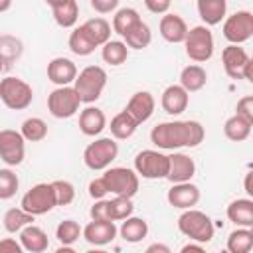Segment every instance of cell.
Returning <instances> with one entry per match:
<instances>
[{"mask_svg": "<svg viewBox=\"0 0 253 253\" xmlns=\"http://www.w3.org/2000/svg\"><path fill=\"white\" fill-rule=\"evenodd\" d=\"M204 136L206 130L198 121H164L150 130V142L160 150L194 148Z\"/></svg>", "mask_w": 253, "mask_h": 253, "instance_id": "6da1fadb", "label": "cell"}, {"mask_svg": "<svg viewBox=\"0 0 253 253\" xmlns=\"http://www.w3.org/2000/svg\"><path fill=\"white\" fill-rule=\"evenodd\" d=\"M105 85H107V71L101 65L83 67L73 81V89L79 95V101L87 103V105L95 103L103 95Z\"/></svg>", "mask_w": 253, "mask_h": 253, "instance_id": "7a4b0ae2", "label": "cell"}, {"mask_svg": "<svg viewBox=\"0 0 253 253\" xmlns=\"http://www.w3.org/2000/svg\"><path fill=\"white\" fill-rule=\"evenodd\" d=\"M178 229L190 241H198V243H210L215 233V227L210 215L194 208L184 210V213L178 217Z\"/></svg>", "mask_w": 253, "mask_h": 253, "instance_id": "3957f363", "label": "cell"}, {"mask_svg": "<svg viewBox=\"0 0 253 253\" xmlns=\"http://www.w3.org/2000/svg\"><path fill=\"white\" fill-rule=\"evenodd\" d=\"M182 43L186 47V55L192 61H196V63H204V61L211 59L213 49H215L213 34H211V30L208 26H194V28H190Z\"/></svg>", "mask_w": 253, "mask_h": 253, "instance_id": "277c9868", "label": "cell"}, {"mask_svg": "<svg viewBox=\"0 0 253 253\" xmlns=\"http://www.w3.org/2000/svg\"><path fill=\"white\" fill-rule=\"evenodd\" d=\"M0 101L12 111H24L34 101V89L24 79L8 75L0 79Z\"/></svg>", "mask_w": 253, "mask_h": 253, "instance_id": "5b68a950", "label": "cell"}, {"mask_svg": "<svg viewBox=\"0 0 253 253\" xmlns=\"http://www.w3.org/2000/svg\"><path fill=\"white\" fill-rule=\"evenodd\" d=\"M117 154H119L117 140L113 136H103L87 144V148L83 150V162L89 170L99 172V170H107L111 162L117 158Z\"/></svg>", "mask_w": 253, "mask_h": 253, "instance_id": "8992f818", "label": "cell"}, {"mask_svg": "<svg viewBox=\"0 0 253 253\" xmlns=\"http://www.w3.org/2000/svg\"><path fill=\"white\" fill-rule=\"evenodd\" d=\"M170 168V156L160 150H140L134 156V172L146 180H162L168 176Z\"/></svg>", "mask_w": 253, "mask_h": 253, "instance_id": "52a82bcc", "label": "cell"}, {"mask_svg": "<svg viewBox=\"0 0 253 253\" xmlns=\"http://www.w3.org/2000/svg\"><path fill=\"white\" fill-rule=\"evenodd\" d=\"M140 176L125 166H113L103 174L107 192L113 196H126V198H134L138 188H140Z\"/></svg>", "mask_w": 253, "mask_h": 253, "instance_id": "ba28073f", "label": "cell"}, {"mask_svg": "<svg viewBox=\"0 0 253 253\" xmlns=\"http://www.w3.org/2000/svg\"><path fill=\"white\" fill-rule=\"evenodd\" d=\"M55 206H57V202H55V192H53L51 182L49 184L47 182H40V184L32 186L22 196V202H20V208L26 210L28 213H32L34 217L51 211Z\"/></svg>", "mask_w": 253, "mask_h": 253, "instance_id": "9c48e42d", "label": "cell"}, {"mask_svg": "<svg viewBox=\"0 0 253 253\" xmlns=\"http://www.w3.org/2000/svg\"><path fill=\"white\" fill-rule=\"evenodd\" d=\"M221 63L225 73L231 79H247L253 81V61L249 57V53L239 47L237 43H229L227 47H223L221 51Z\"/></svg>", "mask_w": 253, "mask_h": 253, "instance_id": "30bf717a", "label": "cell"}, {"mask_svg": "<svg viewBox=\"0 0 253 253\" xmlns=\"http://www.w3.org/2000/svg\"><path fill=\"white\" fill-rule=\"evenodd\" d=\"M79 105H81L79 95L75 93V89L71 85L57 87L47 97V111L55 119H69V117H73L79 111Z\"/></svg>", "mask_w": 253, "mask_h": 253, "instance_id": "8fae6325", "label": "cell"}, {"mask_svg": "<svg viewBox=\"0 0 253 253\" xmlns=\"http://www.w3.org/2000/svg\"><path fill=\"white\" fill-rule=\"evenodd\" d=\"M253 36V14L249 10H239L223 18V38L229 43H243Z\"/></svg>", "mask_w": 253, "mask_h": 253, "instance_id": "7c38bea8", "label": "cell"}, {"mask_svg": "<svg viewBox=\"0 0 253 253\" xmlns=\"http://www.w3.org/2000/svg\"><path fill=\"white\" fill-rule=\"evenodd\" d=\"M0 158L8 166H18L26 158V138L20 130L4 128L0 130Z\"/></svg>", "mask_w": 253, "mask_h": 253, "instance_id": "4fadbf2b", "label": "cell"}, {"mask_svg": "<svg viewBox=\"0 0 253 253\" xmlns=\"http://www.w3.org/2000/svg\"><path fill=\"white\" fill-rule=\"evenodd\" d=\"M166 200L170 206H174L178 210L194 208L200 202V188L196 184H192V180L172 184V188L166 194Z\"/></svg>", "mask_w": 253, "mask_h": 253, "instance_id": "5bb4252c", "label": "cell"}, {"mask_svg": "<svg viewBox=\"0 0 253 253\" xmlns=\"http://www.w3.org/2000/svg\"><path fill=\"white\" fill-rule=\"evenodd\" d=\"M117 225L115 221H109V219H91L85 229L81 231L85 241L91 243V245H97V247H103V245H109L115 237H117Z\"/></svg>", "mask_w": 253, "mask_h": 253, "instance_id": "9a60e30c", "label": "cell"}, {"mask_svg": "<svg viewBox=\"0 0 253 253\" xmlns=\"http://www.w3.org/2000/svg\"><path fill=\"white\" fill-rule=\"evenodd\" d=\"M77 77V65L69 57H53L47 63V79L57 87L71 85Z\"/></svg>", "mask_w": 253, "mask_h": 253, "instance_id": "2e32d148", "label": "cell"}, {"mask_svg": "<svg viewBox=\"0 0 253 253\" xmlns=\"http://www.w3.org/2000/svg\"><path fill=\"white\" fill-rule=\"evenodd\" d=\"M188 103H190V93L182 85H168L162 91L160 105H162L164 113H168L172 117L182 115L188 109Z\"/></svg>", "mask_w": 253, "mask_h": 253, "instance_id": "e0dca14e", "label": "cell"}, {"mask_svg": "<svg viewBox=\"0 0 253 253\" xmlns=\"http://www.w3.org/2000/svg\"><path fill=\"white\" fill-rule=\"evenodd\" d=\"M154 107H156V101H154L152 93H148V91H136V93L130 97V101L126 103L125 111H126L138 125H142V123H146V121L152 117Z\"/></svg>", "mask_w": 253, "mask_h": 253, "instance_id": "ac0fdd59", "label": "cell"}, {"mask_svg": "<svg viewBox=\"0 0 253 253\" xmlns=\"http://www.w3.org/2000/svg\"><path fill=\"white\" fill-rule=\"evenodd\" d=\"M194 174H196V162H194V158H190L184 152L170 154V168H168V176H166V180L170 184L188 182V180L194 178Z\"/></svg>", "mask_w": 253, "mask_h": 253, "instance_id": "d6986e66", "label": "cell"}, {"mask_svg": "<svg viewBox=\"0 0 253 253\" xmlns=\"http://www.w3.org/2000/svg\"><path fill=\"white\" fill-rule=\"evenodd\" d=\"M158 32L160 36L168 42V43H182L186 34H188V24L184 22L182 16L178 14H162L160 18V24H158Z\"/></svg>", "mask_w": 253, "mask_h": 253, "instance_id": "ffe728a7", "label": "cell"}, {"mask_svg": "<svg viewBox=\"0 0 253 253\" xmlns=\"http://www.w3.org/2000/svg\"><path fill=\"white\" fill-rule=\"evenodd\" d=\"M79 130L85 134V136H97L103 132V128L107 126V117L105 113L99 109V107H85L81 113H79Z\"/></svg>", "mask_w": 253, "mask_h": 253, "instance_id": "44dd1931", "label": "cell"}, {"mask_svg": "<svg viewBox=\"0 0 253 253\" xmlns=\"http://www.w3.org/2000/svg\"><path fill=\"white\" fill-rule=\"evenodd\" d=\"M20 243H22L24 251L42 253V251H45L49 247V237L42 227L30 223V225L20 229Z\"/></svg>", "mask_w": 253, "mask_h": 253, "instance_id": "7402d4cb", "label": "cell"}, {"mask_svg": "<svg viewBox=\"0 0 253 253\" xmlns=\"http://www.w3.org/2000/svg\"><path fill=\"white\" fill-rule=\"evenodd\" d=\"M227 219L237 227H253V200L237 198L227 206Z\"/></svg>", "mask_w": 253, "mask_h": 253, "instance_id": "603a6c76", "label": "cell"}, {"mask_svg": "<svg viewBox=\"0 0 253 253\" xmlns=\"http://www.w3.org/2000/svg\"><path fill=\"white\" fill-rule=\"evenodd\" d=\"M196 8L204 26H215L227 14V0H196Z\"/></svg>", "mask_w": 253, "mask_h": 253, "instance_id": "cb8c5ba5", "label": "cell"}, {"mask_svg": "<svg viewBox=\"0 0 253 253\" xmlns=\"http://www.w3.org/2000/svg\"><path fill=\"white\" fill-rule=\"evenodd\" d=\"M126 243H138L142 241L146 235H148V223L146 219L142 217H134V215H128L126 219H123L119 231H117Z\"/></svg>", "mask_w": 253, "mask_h": 253, "instance_id": "d4e9b609", "label": "cell"}, {"mask_svg": "<svg viewBox=\"0 0 253 253\" xmlns=\"http://www.w3.org/2000/svg\"><path fill=\"white\" fill-rule=\"evenodd\" d=\"M206 81H208V73L202 65L198 63H192V65H186L182 71H180V85L188 91V93H196L200 89L206 87Z\"/></svg>", "mask_w": 253, "mask_h": 253, "instance_id": "484cf974", "label": "cell"}, {"mask_svg": "<svg viewBox=\"0 0 253 253\" xmlns=\"http://www.w3.org/2000/svg\"><path fill=\"white\" fill-rule=\"evenodd\" d=\"M109 128H111V136H113L115 140H126V138H130V136L136 132L138 123L123 109L121 113H117V115L111 119Z\"/></svg>", "mask_w": 253, "mask_h": 253, "instance_id": "4316f807", "label": "cell"}, {"mask_svg": "<svg viewBox=\"0 0 253 253\" xmlns=\"http://www.w3.org/2000/svg\"><path fill=\"white\" fill-rule=\"evenodd\" d=\"M67 45H69L71 53H75V55H79V57L91 55V53L97 49L95 42L89 38V34L85 32L83 26H75V28L71 30L69 40H67Z\"/></svg>", "mask_w": 253, "mask_h": 253, "instance_id": "83f0119b", "label": "cell"}, {"mask_svg": "<svg viewBox=\"0 0 253 253\" xmlns=\"http://www.w3.org/2000/svg\"><path fill=\"white\" fill-rule=\"evenodd\" d=\"M123 42L126 43V47L130 49H144L150 45L152 42V32L148 28V24H144L142 20L136 22L125 36H123Z\"/></svg>", "mask_w": 253, "mask_h": 253, "instance_id": "f1b7e54d", "label": "cell"}, {"mask_svg": "<svg viewBox=\"0 0 253 253\" xmlns=\"http://www.w3.org/2000/svg\"><path fill=\"white\" fill-rule=\"evenodd\" d=\"M251 126H253V123L245 121V119L239 117V115H233V117H229V119L225 121V125H223V134H225L231 142H243V140L249 138Z\"/></svg>", "mask_w": 253, "mask_h": 253, "instance_id": "f546056e", "label": "cell"}, {"mask_svg": "<svg viewBox=\"0 0 253 253\" xmlns=\"http://www.w3.org/2000/svg\"><path fill=\"white\" fill-rule=\"evenodd\" d=\"M101 57L109 65H123L128 57V47L121 40H109L101 45Z\"/></svg>", "mask_w": 253, "mask_h": 253, "instance_id": "4dcf8cb0", "label": "cell"}, {"mask_svg": "<svg viewBox=\"0 0 253 253\" xmlns=\"http://www.w3.org/2000/svg\"><path fill=\"white\" fill-rule=\"evenodd\" d=\"M51 14H53V20L59 28H73L77 24V18H79L77 0H67V2L51 8Z\"/></svg>", "mask_w": 253, "mask_h": 253, "instance_id": "1f68e13d", "label": "cell"}, {"mask_svg": "<svg viewBox=\"0 0 253 253\" xmlns=\"http://www.w3.org/2000/svg\"><path fill=\"white\" fill-rule=\"evenodd\" d=\"M253 247V231L251 227H237L227 237L229 253H249Z\"/></svg>", "mask_w": 253, "mask_h": 253, "instance_id": "d6a6232c", "label": "cell"}, {"mask_svg": "<svg viewBox=\"0 0 253 253\" xmlns=\"http://www.w3.org/2000/svg\"><path fill=\"white\" fill-rule=\"evenodd\" d=\"M81 26L85 28V32L89 34V38L95 42L97 47H101L105 42L111 40V24L105 18H91Z\"/></svg>", "mask_w": 253, "mask_h": 253, "instance_id": "836d02e7", "label": "cell"}, {"mask_svg": "<svg viewBox=\"0 0 253 253\" xmlns=\"http://www.w3.org/2000/svg\"><path fill=\"white\" fill-rule=\"evenodd\" d=\"M2 221H4V229H6L8 233H20L22 227L34 223V215L28 213V211L22 210V208H10V210L4 213V219H2Z\"/></svg>", "mask_w": 253, "mask_h": 253, "instance_id": "e575fe53", "label": "cell"}, {"mask_svg": "<svg viewBox=\"0 0 253 253\" xmlns=\"http://www.w3.org/2000/svg\"><path fill=\"white\" fill-rule=\"evenodd\" d=\"M20 132L28 142H42L47 136V123L40 117H30L22 123Z\"/></svg>", "mask_w": 253, "mask_h": 253, "instance_id": "d590c367", "label": "cell"}, {"mask_svg": "<svg viewBox=\"0 0 253 253\" xmlns=\"http://www.w3.org/2000/svg\"><path fill=\"white\" fill-rule=\"evenodd\" d=\"M140 14L134 10V8H121L115 12L113 16V32H117L119 36H125L136 22H140Z\"/></svg>", "mask_w": 253, "mask_h": 253, "instance_id": "8d00e7d4", "label": "cell"}, {"mask_svg": "<svg viewBox=\"0 0 253 253\" xmlns=\"http://www.w3.org/2000/svg\"><path fill=\"white\" fill-rule=\"evenodd\" d=\"M134 206H132V198L126 196H115L109 200V217L111 221H123L128 215H132Z\"/></svg>", "mask_w": 253, "mask_h": 253, "instance_id": "74e56055", "label": "cell"}, {"mask_svg": "<svg viewBox=\"0 0 253 253\" xmlns=\"http://www.w3.org/2000/svg\"><path fill=\"white\" fill-rule=\"evenodd\" d=\"M81 231H83V229L79 227V223H77L75 219H63V221L55 227V237L59 239L61 245H73V243L79 239Z\"/></svg>", "mask_w": 253, "mask_h": 253, "instance_id": "f35d334b", "label": "cell"}, {"mask_svg": "<svg viewBox=\"0 0 253 253\" xmlns=\"http://www.w3.org/2000/svg\"><path fill=\"white\" fill-rule=\"evenodd\" d=\"M20 186V180L14 170L10 168H0V200H10L16 196Z\"/></svg>", "mask_w": 253, "mask_h": 253, "instance_id": "ab89813d", "label": "cell"}, {"mask_svg": "<svg viewBox=\"0 0 253 253\" xmlns=\"http://www.w3.org/2000/svg\"><path fill=\"white\" fill-rule=\"evenodd\" d=\"M0 55L4 57L6 63L18 59L22 55V42L16 40L14 36H0Z\"/></svg>", "mask_w": 253, "mask_h": 253, "instance_id": "60d3db41", "label": "cell"}, {"mask_svg": "<svg viewBox=\"0 0 253 253\" xmlns=\"http://www.w3.org/2000/svg\"><path fill=\"white\" fill-rule=\"evenodd\" d=\"M53 186V192H55V202L57 206H67L75 200V188L71 182L67 180H53L51 182Z\"/></svg>", "mask_w": 253, "mask_h": 253, "instance_id": "b9f144b4", "label": "cell"}, {"mask_svg": "<svg viewBox=\"0 0 253 253\" xmlns=\"http://www.w3.org/2000/svg\"><path fill=\"white\" fill-rule=\"evenodd\" d=\"M235 115L243 117L245 121L253 123V95H245L237 101V107H235Z\"/></svg>", "mask_w": 253, "mask_h": 253, "instance_id": "7bdbcfd3", "label": "cell"}, {"mask_svg": "<svg viewBox=\"0 0 253 253\" xmlns=\"http://www.w3.org/2000/svg\"><path fill=\"white\" fill-rule=\"evenodd\" d=\"M91 219H109V200L101 198V200H95V204L91 206V211H89Z\"/></svg>", "mask_w": 253, "mask_h": 253, "instance_id": "ee69618b", "label": "cell"}, {"mask_svg": "<svg viewBox=\"0 0 253 253\" xmlns=\"http://www.w3.org/2000/svg\"><path fill=\"white\" fill-rule=\"evenodd\" d=\"M107 194H109V192H107V186H105L103 176L89 182V196H91L93 200H101V198H105Z\"/></svg>", "mask_w": 253, "mask_h": 253, "instance_id": "f6af8a7d", "label": "cell"}, {"mask_svg": "<svg viewBox=\"0 0 253 253\" xmlns=\"http://www.w3.org/2000/svg\"><path fill=\"white\" fill-rule=\"evenodd\" d=\"M144 6H146L148 12L162 16V14H166V12L170 10L172 0H144Z\"/></svg>", "mask_w": 253, "mask_h": 253, "instance_id": "bcb514c9", "label": "cell"}, {"mask_svg": "<svg viewBox=\"0 0 253 253\" xmlns=\"http://www.w3.org/2000/svg\"><path fill=\"white\" fill-rule=\"evenodd\" d=\"M119 6V0H91V8L97 14H111Z\"/></svg>", "mask_w": 253, "mask_h": 253, "instance_id": "7dc6e473", "label": "cell"}, {"mask_svg": "<svg viewBox=\"0 0 253 253\" xmlns=\"http://www.w3.org/2000/svg\"><path fill=\"white\" fill-rule=\"evenodd\" d=\"M24 247L20 241L12 239V237H4L0 239V253H22Z\"/></svg>", "mask_w": 253, "mask_h": 253, "instance_id": "c3c4849f", "label": "cell"}, {"mask_svg": "<svg viewBox=\"0 0 253 253\" xmlns=\"http://www.w3.org/2000/svg\"><path fill=\"white\" fill-rule=\"evenodd\" d=\"M146 253H170V247L164 243H152L146 247Z\"/></svg>", "mask_w": 253, "mask_h": 253, "instance_id": "681fc988", "label": "cell"}, {"mask_svg": "<svg viewBox=\"0 0 253 253\" xmlns=\"http://www.w3.org/2000/svg\"><path fill=\"white\" fill-rule=\"evenodd\" d=\"M180 251H182V253H188V251H198V253H202V251H204V243L190 241V243H186V245H184Z\"/></svg>", "mask_w": 253, "mask_h": 253, "instance_id": "f907efd6", "label": "cell"}, {"mask_svg": "<svg viewBox=\"0 0 253 253\" xmlns=\"http://www.w3.org/2000/svg\"><path fill=\"white\" fill-rule=\"evenodd\" d=\"M251 178H253V174H251V172H247V174H245V182H243V186H245V192H247V196H253V188H251Z\"/></svg>", "mask_w": 253, "mask_h": 253, "instance_id": "816d5d0a", "label": "cell"}, {"mask_svg": "<svg viewBox=\"0 0 253 253\" xmlns=\"http://www.w3.org/2000/svg\"><path fill=\"white\" fill-rule=\"evenodd\" d=\"M12 8V0H0V14L8 12Z\"/></svg>", "mask_w": 253, "mask_h": 253, "instance_id": "f5cc1de1", "label": "cell"}, {"mask_svg": "<svg viewBox=\"0 0 253 253\" xmlns=\"http://www.w3.org/2000/svg\"><path fill=\"white\" fill-rule=\"evenodd\" d=\"M57 253H73V245H61L57 249Z\"/></svg>", "mask_w": 253, "mask_h": 253, "instance_id": "db71d44e", "label": "cell"}, {"mask_svg": "<svg viewBox=\"0 0 253 253\" xmlns=\"http://www.w3.org/2000/svg\"><path fill=\"white\" fill-rule=\"evenodd\" d=\"M63 2H67V0H45V4H47L49 8H55V6H59V4H63Z\"/></svg>", "mask_w": 253, "mask_h": 253, "instance_id": "11a10c76", "label": "cell"}, {"mask_svg": "<svg viewBox=\"0 0 253 253\" xmlns=\"http://www.w3.org/2000/svg\"><path fill=\"white\" fill-rule=\"evenodd\" d=\"M4 67H6V61H4V57H2V55H0V73H2V71H4Z\"/></svg>", "mask_w": 253, "mask_h": 253, "instance_id": "9f6ffc18", "label": "cell"}]
</instances>
